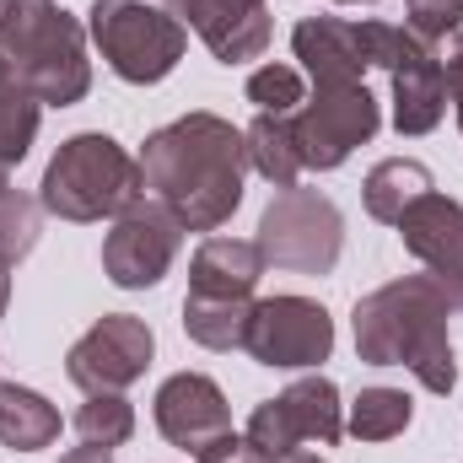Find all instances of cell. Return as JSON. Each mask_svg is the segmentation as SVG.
Segmentation results:
<instances>
[{
	"label": "cell",
	"mask_w": 463,
	"mask_h": 463,
	"mask_svg": "<svg viewBox=\"0 0 463 463\" xmlns=\"http://www.w3.org/2000/svg\"><path fill=\"white\" fill-rule=\"evenodd\" d=\"M248 140L222 114H184L146 140L140 178L162 211L189 232H216L242 205Z\"/></svg>",
	"instance_id": "obj_1"
},
{
	"label": "cell",
	"mask_w": 463,
	"mask_h": 463,
	"mask_svg": "<svg viewBox=\"0 0 463 463\" xmlns=\"http://www.w3.org/2000/svg\"><path fill=\"white\" fill-rule=\"evenodd\" d=\"M453 302L431 275H404L355 302V355L366 366H410L426 393L458 388V361L448 335Z\"/></svg>",
	"instance_id": "obj_2"
},
{
	"label": "cell",
	"mask_w": 463,
	"mask_h": 463,
	"mask_svg": "<svg viewBox=\"0 0 463 463\" xmlns=\"http://www.w3.org/2000/svg\"><path fill=\"white\" fill-rule=\"evenodd\" d=\"M0 60L49 109H71L92 92L87 33L54 0H0Z\"/></svg>",
	"instance_id": "obj_3"
},
{
	"label": "cell",
	"mask_w": 463,
	"mask_h": 463,
	"mask_svg": "<svg viewBox=\"0 0 463 463\" xmlns=\"http://www.w3.org/2000/svg\"><path fill=\"white\" fill-rule=\"evenodd\" d=\"M140 194H146L140 162L103 129L71 135L49 156L43 184H38V205L60 222H103V216L118 222L124 211L140 205Z\"/></svg>",
	"instance_id": "obj_4"
},
{
	"label": "cell",
	"mask_w": 463,
	"mask_h": 463,
	"mask_svg": "<svg viewBox=\"0 0 463 463\" xmlns=\"http://www.w3.org/2000/svg\"><path fill=\"white\" fill-rule=\"evenodd\" d=\"M92 43L103 49L109 71L129 87H156L184 60V22L146 0H92Z\"/></svg>",
	"instance_id": "obj_5"
},
{
	"label": "cell",
	"mask_w": 463,
	"mask_h": 463,
	"mask_svg": "<svg viewBox=\"0 0 463 463\" xmlns=\"http://www.w3.org/2000/svg\"><path fill=\"white\" fill-rule=\"evenodd\" d=\"M253 242H259L264 264H275V269L329 275L340 264V248H345V216H340V205L329 194L291 184L264 205Z\"/></svg>",
	"instance_id": "obj_6"
},
{
	"label": "cell",
	"mask_w": 463,
	"mask_h": 463,
	"mask_svg": "<svg viewBox=\"0 0 463 463\" xmlns=\"http://www.w3.org/2000/svg\"><path fill=\"white\" fill-rule=\"evenodd\" d=\"M463 54V38L426 43L410 27L377 22V71L393 81V129L399 135H431L448 114V65Z\"/></svg>",
	"instance_id": "obj_7"
},
{
	"label": "cell",
	"mask_w": 463,
	"mask_h": 463,
	"mask_svg": "<svg viewBox=\"0 0 463 463\" xmlns=\"http://www.w3.org/2000/svg\"><path fill=\"white\" fill-rule=\"evenodd\" d=\"M291 118V140H297V162L313 173H335L355 146H366L377 135V98L355 81V87H318L313 103H302Z\"/></svg>",
	"instance_id": "obj_8"
},
{
	"label": "cell",
	"mask_w": 463,
	"mask_h": 463,
	"mask_svg": "<svg viewBox=\"0 0 463 463\" xmlns=\"http://www.w3.org/2000/svg\"><path fill=\"white\" fill-rule=\"evenodd\" d=\"M253 448H264L269 458L280 453H297L302 442H340L345 437V415H340V388L318 372V377H297L286 393L264 399L253 415H248V431H242Z\"/></svg>",
	"instance_id": "obj_9"
},
{
	"label": "cell",
	"mask_w": 463,
	"mask_h": 463,
	"mask_svg": "<svg viewBox=\"0 0 463 463\" xmlns=\"http://www.w3.org/2000/svg\"><path fill=\"white\" fill-rule=\"evenodd\" d=\"M156 355V335L135 313H103L65 355V377L87 393H124L129 383L146 377Z\"/></svg>",
	"instance_id": "obj_10"
},
{
	"label": "cell",
	"mask_w": 463,
	"mask_h": 463,
	"mask_svg": "<svg viewBox=\"0 0 463 463\" xmlns=\"http://www.w3.org/2000/svg\"><path fill=\"white\" fill-rule=\"evenodd\" d=\"M248 355L259 366H318L335 350V318L313 302V297H264L253 302V324H248Z\"/></svg>",
	"instance_id": "obj_11"
},
{
	"label": "cell",
	"mask_w": 463,
	"mask_h": 463,
	"mask_svg": "<svg viewBox=\"0 0 463 463\" xmlns=\"http://www.w3.org/2000/svg\"><path fill=\"white\" fill-rule=\"evenodd\" d=\"M178 242H184V227L173 222V211L140 200L103 237V269H109V280L118 291H146V286H156L173 269Z\"/></svg>",
	"instance_id": "obj_12"
},
{
	"label": "cell",
	"mask_w": 463,
	"mask_h": 463,
	"mask_svg": "<svg viewBox=\"0 0 463 463\" xmlns=\"http://www.w3.org/2000/svg\"><path fill=\"white\" fill-rule=\"evenodd\" d=\"M156 431L200 463L222 437H232L227 393H222L205 372H178V377H167V383L156 388Z\"/></svg>",
	"instance_id": "obj_13"
},
{
	"label": "cell",
	"mask_w": 463,
	"mask_h": 463,
	"mask_svg": "<svg viewBox=\"0 0 463 463\" xmlns=\"http://www.w3.org/2000/svg\"><path fill=\"white\" fill-rule=\"evenodd\" d=\"M291 49L307 65L313 87H355L366 71H377V22L307 16V22H297Z\"/></svg>",
	"instance_id": "obj_14"
},
{
	"label": "cell",
	"mask_w": 463,
	"mask_h": 463,
	"mask_svg": "<svg viewBox=\"0 0 463 463\" xmlns=\"http://www.w3.org/2000/svg\"><path fill=\"white\" fill-rule=\"evenodd\" d=\"M393 227L404 237V248L431 269V280L448 291V302L463 307V205L458 200H448V194L431 189Z\"/></svg>",
	"instance_id": "obj_15"
},
{
	"label": "cell",
	"mask_w": 463,
	"mask_h": 463,
	"mask_svg": "<svg viewBox=\"0 0 463 463\" xmlns=\"http://www.w3.org/2000/svg\"><path fill=\"white\" fill-rule=\"evenodd\" d=\"M222 65L259 60L269 49V0H167Z\"/></svg>",
	"instance_id": "obj_16"
},
{
	"label": "cell",
	"mask_w": 463,
	"mask_h": 463,
	"mask_svg": "<svg viewBox=\"0 0 463 463\" xmlns=\"http://www.w3.org/2000/svg\"><path fill=\"white\" fill-rule=\"evenodd\" d=\"M264 275V253L259 242L242 237H205L194 264H189V291L194 297H253Z\"/></svg>",
	"instance_id": "obj_17"
},
{
	"label": "cell",
	"mask_w": 463,
	"mask_h": 463,
	"mask_svg": "<svg viewBox=\"0 0 463 463\" xmlns=\"http://www.w3.org/2000/svg\"><path fill=\"white\" fill-rule=\"evenodd\" d=\"M253 324V297H184V335L205 350H242Z\"/></svg>",
	"instance_id": "obj_18"
},
{
	"label": "cell",
	"mask_w": 463,
	"mask_h": 463,
	"mask_svg": "<svg viewBox=\"0 0 463 463\" xmlns=\"http://www.w3.org/2000/svg\"><path fill=\"white\" fill-rule=\"evenodd\" d=\"M437 184H431V173L420 167V162H410V156H393V162H377L372 173H366V184H361V200H366V216L372 222H399L420 194H431Z\"/></svg>",
	"instance_id": "obj_19"
},
{
	"label": "cell",
	"mask_w": 463,
	"mask_h": 463,
	"mask_svg": "<svg viewBox=\"0 0 463 463\" xmlns=\"http://www.w3.org/2000/svg\"><path fill=\"white\" fill-rule=\"evenodd\" d=\"M54 437H60V410L33 388L0 383V442L16 448V453H38Z\"/></svg>",
	"instance_id": "obj_20"
},
{
	"label": "cell",
	"mask_w": 463,
	"mask_h": 463,
	"mask_svg": "<svg viewBox=\"0 0 463 463\" xmlns=\"http://www.w3.org/2000/svg\"><path fill=\"white\" fill-rule=\"evenodd\" d=\"M248 167H259L275 189H291L302 178V162H297V140H291V118L286 114H259L248 129Z\"/></svg>",
	"instance_id": "obj_21"
},
{
	"label": "cell",
	"mask_w": 463,
	"mask_h": 463,
	"mask_svg": "<svg viewBox=\"0 0 463 463\" xmlns=\"http://www.w3.org/2000/svg\"><path fill=\"white\" fill-rule=\"evenodd\" d=\"M410 415H415L410 393H399V388H361L345 426L355 442H388V437H399L410 426Z\"/></svg>",
	"instance_id": "obj_22"
},
{
	"label": "cell",
	"mask_w": 463,
	"mask_h": 463,
	"mask_svg": "<svg viewBox=\"0 0 463 463\" xmlns=\"http://www.w3.org/2000/svg\"><path fill=\"white\" fill-rule=\"evenodd\" d=\"M38 98L16 81L11 92H0V189L11 184V173H16V162L27 156V146L38 140Z\"/></svg>",
	"instance_id": "obj_23"
},
{
	"label": "cell",
	"mask_w": 463,
	"mask_h": 463,
	"mask_svg": "<svg viewBox=\"0 0 463 463\" xmlns=\"http://www.w3.org/2000/svg\"><path fill=\"white\" fill-rule=\"evenodd\" d=\"M76 437L87 448H124L135 437V410L124 404V393H87V404L76 410Z\"/></svg>",
	"instance_id": "obj_24"
},
{
	"label": "cell",
	"mask_w": 463,
	"mask_h": 463,
	"mask_svg": "<svg viewBox=\"0 0 463 463\" xmlns=\"http://www.w3.org/2000/svg\"><path fill=\"white\" fill-rule=\"evenodd\" d=\"M38 232H43V205L22 189H0V264H16L38 248Z\"/></svg>",
	"instance_id": "obj_25"
},
{
	"label": "cell",
	"mask_w": 463,
	"mask_h": 463,
	"mask_svg": "<svg viewBox=\"0 0 463 463\" xmlns=\"http://www.w3.org/2000/svg\"><path fill=\"white\" fill-rule=\"evenodd\" d=\"M248 103H253L259 114H297V103H302V76H297V65H259V71L248 76Z\"/></svg>",
	"instance_id": "obj_26"
},
{
	"label": "cell",
	"mask_w": 463,
	"mask_h": 463,
	"mask_svg": "<svg viewBox=\"0 0 463 463\" xmlns=\"http://www.w3.org/2000/svg\"><path fill=\"white\" fill-rule=\"evenodd\" d=\"M410 11V33L426 38V43H453L463 33V0H404Z\"/></svg>",
	"instance_id": "obj_27"
},
{
	"label": "cell",
	"mask_w": 463,
	"mask_h": 463,
	"mask_svg": "<svg viewBox=\"0 0 463 463\" xmlns=\"http://www.w3.org/2000/svg\"><path fill=\"white\" fill-rule=\"evenodd\" d=\"M200 463H275V458H269L264 448H253L248 437H222V442H216Z\"/></svg>",
	"instance_id": "obj_28"
},
{
	"label": "cell",
	"mask_w": 463,
	"mask_h": 463,
	"mask_svg": "<svg viewBox=\"0 0 463 463\" xmlns=\"http://www.w3.org/2000/svg\"><path fill=\"white\" fill-rule=\"evenodd\" d=\"M448 98H453V109H458V129H463V54L448 65Z\"/></svg>",
	"instance_id": "obj_29"
},
{
	"label": "cell",
	"mask_w": 463,
	"mask_h": 463,
	"mask_svg": "<svg viewBox=\"0 0 463 463\" xmlns=\"http://www.w3.org/2000/svg\"><path fill=\"white\" fill-rule=\"evenodd\" d=\"M60 463H114V453H109V448H87V442H81V448H71Z\"/></svg>",
	"instance_id": "obj_30"
},
{
	"label": "cell",
	"mask_w": 463,
	"mask_h": 463,
	"mask_svg": "<svg viewBox=\"0 0 463 463\" xmlns=\"http://www.w3.org/2000/svg\"><path fill=\"white\" fill-rule=\"evenodd\" d=\"M5 302H11V275H5V264H0V318H5Z\"/></svg>",
	"instance_id": "obj_31"
},
{
	"label": "cell",
	"mask_w": 463,
	"mask_h": 463,
	"mask_svg": "<svg viewBox=\"0 0 463 463\" xmlns=\"http://www.w3.org/2000/svg\"><path fill=\"white\" fill-rule=\"evenodd\" d=\"M11 87H16V76H11V71H5V60H0V92H11Z\"/></svg>",
	"instance_id": "obj_32"
},
{
	"label": "cell",
	"mask_w": 463,
	"mask_h": 463,
	"mask_svg": "<svg viewBox=\"0 0 463 463\" xmlns=\"http://www.w3.org/2000/svg\"><path fill=\"white\" fill-rule=\"evenodd\" d=\"M340 5H372V0H340Z\"/></svg>",
	"instance_id": "obj_33"
}]
</instances>
